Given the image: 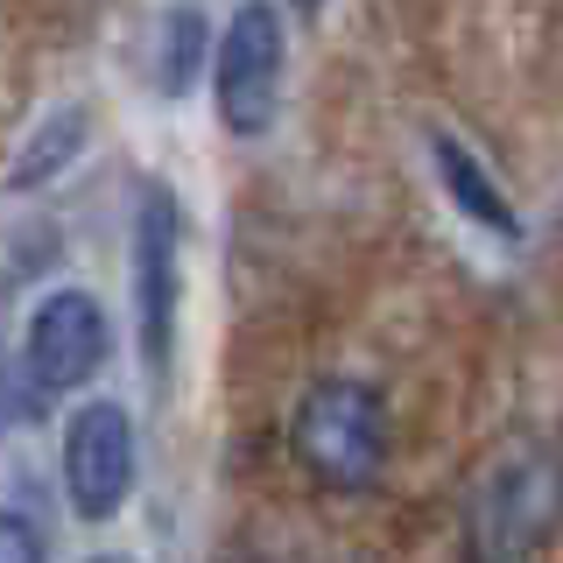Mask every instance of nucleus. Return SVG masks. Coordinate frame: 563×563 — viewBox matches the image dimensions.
<instances>
[{"label": "nucleus", "mask_w": 563, "mask_h": 563, "mask_svg": "<svg viewBox=\"0 0 563 563\" xmlns=\"http://www.w3.org/2000/svg\"><path fill=\"white\" fill-rule=\"evenodd\" d=\"M457 542L472 563H528L563 542V437L507 430L472 472L457 507Z\"/></svg>", "instance_id": "obj_1"}, {"label": "nucleus", "mask_w": 563, "mask_h": 563, "mask_svg": "<svg viewBox=\"0 0 563 563\" xmlns=\"http://www.w3.org/2000/svg\"><path fill=\"white\" fill-rule=\"evenodd\" d=\"M395 457V416L380 380L366 374H317L289 401V465L331 500H360L387 479Z\"/></svg>", "instance_id": "obj_2"}, {"label": "nucleus", "mask_w": 563, "mask_h": 563, "mask_svg": "<svg viewBox=\"0 0 563 563\" xmlns=\"http://www.w3.org/2000/svg\"><path fill=\"white\" fill-rule=\"evenodd\" d=\"M113 360V324H106V303L78 282L35 296L22 339H14V360H8V416L14 422H35L43 409L70 401L78 387L99 380V366Z\"/></svg>", "instance_id": "obj_3"}, {"label": "nucleus", "mask_w": 563, "mask_h": 563, "mask_svg": "<svg viewBox=\"0 0 563 563\" xmlns=\"http://www.w3.org/2000/svg\"><path fill=\"white\" fill-rule=\"evenodd\" d=\"M289 0H233L211 49V113L233 141H261L282 120V85H289Z\"/></svg>", "instance_id": "obj_4"}, {"label": "nucleus", "mask_w": 563, "mask_h": 563, "mask_svg": "<svg viewBox=\"0 0 563 563\" xmlns=\"http://www.w3.org/2000/svg\"><path fill=\"white\" fill-rule=\"evenodd\" d=\"M128 289H134V345L155 380L169 374L176 317H184V205L163 176L134 184L128 211Z\"/></svg>", "instance_id": "obj_5"}, {"label": "nucleus", "mask_w": 563, "mask_h": 563, "mask_svg": "<svg viewBox=\"0 0 563 563\" xmlns=\"http://www.w3.org/2000/svg\"><path fill=\"white\" fill-rule=\"evenodd\" d=\"M134 479H141V430L128 401L113 395L78 401L64 416V444H57V486H64L70 521L85 528L120 521V507L134 500Z\"/></svg>", "instance_id": "obj_6"}, {"label": "nucleus", "mask_w": 563, "mask_h": 563, "mask_svg": "<svg viewBox=\"0 0 563 563\" xmlns=\"http://www.w3.org/2000/svg\"><path fill=\"white\" fill-rule=\"evenodd\" d=\"M422 155H430L437 198H444L479 240L500 246V254H521V246H528V219H521V205L507 198V184L486 169V155L472 148L465 134H451V128H422Z\"/></svg>", "instance_id": "obj_7"}, {"label": "nucleus", "mask_w": 563, "mask_h": 563, "mask_svg": "<svg viewBox=\"0 0 563 563\" xmlns=\"http://www.w3.org/2000/svg\"><path fill=\"white\" fill-rule=\"evenodd\" d=\"M211 22H205V8L198 0H169L163 14H155V29H148V92L155 99H190L198 92V78H211Z\"/></svg>", "instance_id": "obj_8"}, {"label": "nucleus", "mask_w": 563, "mask_h": 563, "mask_svg": "<svg viewBox=\"0 0 563 563\" xmlns=\"http://www.w3.org/2000/svg\"><path fill=\"white\" fill-rule=\"evenodd\" d=\"M85 141H92V106H85V99L49 106V113L22 134V148L8 155V190H14V198H29V190L64 184L70 163L85 155Z\"/></svg>", "instance_id": "obj_9"}, {"label": "nucleus", "mask_w": 563, "mask_h": 563, "mask_svg": "<svg viewBox=\"0 0 563 563\" xmlns=\"http://www.w3.org/2000/svg\"><path fill=\"white\" fill-rule=\"evenodd\" d=\"M0 556L8 563H49L57 556V536H49V507L29 479H14L0 493Z\"/></svg>", "instance_id": "obj_10"}, {"label": "nucleus", "mask_w": 563, "mask_h": 563, "mask_svg": "<svg viewBox=\"0 0 563 563\" xmlns=\"http://www.w3.org/2000/svg\"><path fill=\"white\" fill-rule=\"evenodd\" d=\"M35 254H49V261L64 254V233H57V225H22V233L8 240V289H29Z\"/></svg>", "instance_id": "obj_11"}, {"label": "nucleus", "mask_w": 563, "mask_h": 563, "mask_svg": "<svg viewBox=\"0 0 563 563\" xmlns=\"http://www.w3.org/2000/svg\"><path fill=\"white\" fill-rule=\"evenodd\" d=\"M289 8H296V14H324L331 0H289Z\"/></svg>", "instance_id": "obj_12"}]
</instances>
